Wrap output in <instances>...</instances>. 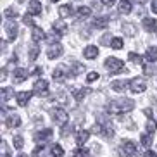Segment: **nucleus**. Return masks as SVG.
I'll return each instance as SVG.
<instances>
[{"label": "nucleus", "instance_id": "1", "mask_svg": "<svg viewBox=\"0 0 157 157\" xmlns=\"http://www.w3.org/2000/svg\"><path fill=\"white\" fill-rule=\"evenodd\" d=\"M135 109V102L131 98H116L107 104V111L111 114H124Z\"/></svg>", "mask_w": 157, "mask_h": 157}, {"label": "nucleus", "instance_id": "2", "mask_svg": "<svg viewBox=\"0 0 157 157\" xmlns=\"http://www.w3.org/2000/svg\"><path fill=\"white\" fill-rule=\"evenodd\" d=\"M93 131L98 135H102V136H105V138H112L114 136V129H112V126L107 123L105 119H100L97 123V124L93 126Z\"/></svg>", "mask_w": 157, "mask_h": 157}, {"label": "nucleus", "instance_id": "3", "mask_svg": "<svg viewBox=\"0 0 157 157\" xmlns=\"http://www.w3.org/2000/svg\"><path fill=\"white\" fill-rule=\"evenodd\" d=\"M104 66H105V69L111 74H117V73H121V71L124 69V62L119 60V59H116V57H107L105 62H104Z\"/></svg>", "mask_w": 157, "mask_h": 157}, {"label": "nucleus", "instance_id": "4", "mask_svg": "<svg viewBox=\"0 0 157 157\" xmlns=\"http://www.w3.org/2000/svg\"><path fill=\"white\" fill-rule=\"evenodd\" d=\"M119 150L124 157H133L135 154H136V143L131 142V140H124V142L121 143Z\"/></svg>", "mask_w": 157, "mask_h": 157}, {"label": "nucleus", "instance_id": "5", "mask_svg": "<svg viewBox=\"0 0 157 157\" xmlns=\"http://www.w3.org/2000/svg\"><path fill=\"white\" fill-rule=\"evenodd\" d=\"M67 112L64 111V109H60V107H56V109H52V119H54V123H57V124H66L67 123Z\"/></svg>", "mask_w": 157, "mask_h": 157}, {"label": "nucleus", "instance_id": "6", "mask_svg": "<svg viewBox=\"0 0 157 157\" xmlns=\"http://www.w3.org/2000/svg\"><path fill=\"white\" fill-rule=\"evenodd\" d=\"M129 90L133 93H142L147 90V83H145V79L143 78H133L129 81Z\"/></svg>", "mask_w": 157, "mask_h": 157}, {"label": "nucleus", "instance_id": "7", "mask_svg": "<svg viewBox=\"0 0 157 157\" xmlns=\"http://www.w3.org/2000/svg\"><path fill=\"white\" fill-rule=\"evenodd\" d=\"M52 135H54V131H52L50 128H45V129H42V131H36V133H35V142L36 143H45V142H48V140L52 138Z\"/></svg>", "mask_w": 157, "mask_h": 157}, {"label": "nucleus", "instance_id": "8", "mask_svg": "<svg viewBox=\"0 0 157 157\" xmlns=\"http://www.w3.org/2000/svg\"><path fill=\"white\" fill-rule=\"evenodd\" d=\"M47 92H48V83H47L45 79H38L36 83L33 85V93L38 95V97L47 95Z\"/></svg>", "mask_w": 157, "mask_h": 157}, {"label": "nucleus", "instance_id": "9", "mask_svg": "<svg viewBox=\"0 0 157 157\" xmlns=\"http://www.w3.org/2000/svg\"><path fill=\"white\" fill-rule=\"evenodd\" d=\"M62 45L60 43H54V45H50L48 47V50H47V57L48 59H57V57H60L62 56Z\"/></svg>", "mask_w": 157, "mask_h": 157}, {"label": "nucleus", "instance_id": "10", "mask_svg": "<svg viewBox=\"0 0 157 157\" xmlns=\"http://www.w3.org/2000/svg\"><path fill=\"white\" fill-rule=\"evenodd\" d=\"M66 71H67V69H66V66H59V67H56V69H54V76H52V78H54V81L62 83V81L66 79V76H69Z\"/></svg>", "mask_w": 157, "mask_h": 157}, {"label": "nucleus", "instance_id": "11", "mask_svg": "<svg viewBox=\"0 0 157 157\" xmlns=\"http://www.w3.org/2000/svg\"><path fill=\"white\" fill-rule=\"evenodd\" d=\"M5 31H7V35H9V40H14L16 36H17V24H16V21H7L5 23Z\"/></svg>", "mask_w": 157, "mask_h": 157}, {"label": "nucleus", "instance_id": "12", "mask_svg": "<svg viewBox=\"0 0 157 157\" xmlns=\"http://www.w3.org/2000/svg\"><path fill=\"white\" fill-rule=\"evenodd\" d=\"M45 33H43V29L42 28H38V26H33L31 28V40L35 43H40L42 40H45Z\"/></svg>", "mask_w": 157, "mask_h": 157}, {"label": "nucleus", "instance_id": "13", "mask_svg": "<svg viewBox=\"0 0 157 157\" xmlns=\"http://www.w3.org/2000/svg\"><path fill=\"white\" fill-rule=\"evenodd\" d=\"M142 24H143V28H145V31H148V33L157 31V19H154V17H145V19L142 21Z\"/></svg>", "mask_w": 157, "mask_h": 157}, {"label": "nucleus", "instance_id": "14", "mask_svg": "<svg viewBox=\"0 0 157 157\" xmlns=\"http://www.w3.org/2000/svg\"><path fill=\"white\" fill-rule=\"evenodd\" d=\"M28 14H31V16L42 14V4H40L38 0H29V4H28Z\"/></svg>", "mask_w": 157, "mask_h": 157}, {"label": "nucleus", "instance_id": "15", "mask_svg": "<svg viewBox=\"0 0 157 157\" xmlns=\"http://www.w3.org/2000/svg\"><path fill=\"white\" fill-rule=\"evenodd\" d=\"M31 95H33V92H19V93H16L17 104H19L21 107L28 105V102H29V98H31Z\"/></svg>", "mask_w": 157, "mask_h": 157}, {"label": "nucleus", "instance_id": "16", "mask_svg": "<svg viewBox=\"0 0 157 157\" xmlns=\"http://www.w3.org/2000/svg\"><path fill=\"white\" fill-rule=\"evenodd\" d=\"M88 138H90V131H86V129L76 131V143H78L79 147H83L85 143L88 142Z\"/></svg>", "mask_w": 157, "mask_h": 157}, {"label": "nucleus", "instance_id": "17", "mask_svg": "<svg viewBox=\"0 0 157 157\" xmlns=\"http://www.w3.org/2000/svg\"><path fill=\"white\" fill-rule=\"evenodd\" d=\"M29 73L26 69H23V67H17V69L14 71V83H23L24 79H28Z\"/></svg>", "mask_w": 157, "mask_h": 157}, {"label": "nucleus", "instance_id": "18", "mask_svg": "<svg viewBox=\"0 0 157 157\" xmlns=\"http://www.w3.org/2000/svg\"><path fill=\"white\" fill-rule=\"evenodd\" d=\"M83 56H85V59H95V57L98 56V48H97L95 45H88V47H85Z\"/></svg>", "mask_w": 157, "mask_h": 157}, {"label": "nucleus", "instance_id": "19", "mask_svg": "<svg viewBox=\"0 0 157 157\" xmlns=\"http://www.w3.org/2000/svg\"><path fill=\"white\" fill-rule=\"evenodd\" d=\"M71 93H73L74 100L81 102L85 97H86V93H88V88H73V90H71Z\"/></svg>", "mask_w": 157, "mask_h": 157}, {"label": "nucleus", "instance_id": "20", "mask_svg": "<svg viewBox=\"0 0 157 157\" xmlns=\"http://www.w3.org/2000/svg\"><path fill=\"white\" fill-rule=\"evenodd\" d=\"M117 12L119 14H129L131 12V2L129 0H121L119 2V7H117Z\"/></svg>", "mask_w": 157, "mask_h": 157}, {"label": "nucleus", "instance_id": "21", "mask_svg": "<svg viewBox=\"0 0 157 157\" xmlns=\"http://www.w3.org/2000/svg\"><path fill=\"white\" fill-rule=\"evenodd\" d=\"M5 123H7L9 128H17V126H21V117H19L17 114H10L9 117L5 119Z\"/></svg>", "mask_w": 157, "mask_h": 157}, {"label": "nucleus", "instance_id": "22", "mask_svg": "<svg viewBox=\"0 0 157 157\" xmlns=\"http://www.w3.org/2000/svg\"><path fill=\"white\" fill-rule=\"evenodd\" d=\"M52 29L60 33V35H66V33H67V24H66L64 21H56V23L52 24Z\"/></svg>", "mask_w": 157, "mask_h": 157}, {"label": "nucleus", "instance_id": "23", "mask_svg": "<svg viewBox=\"0 0 157 157\" xmlns=\"http://www.w3.org/2000/svg\"><path fill=\"white\" fill-rule=\"evenodd\" d=\"M12 95H14V90H12L10 86H4L2 90H0V98H2V102H4V104L9 100Z\"/></svg>", "mask_w": 157, "mask_h": 157}, {"label": "nucleus", "instance_id": "24", "mask_svg": "<svg viewBox=\"0 0 157 157\" xmlns=\"http://www.w3.org/2000/svg\"><path fill=\"white\" fill-rule=\"evenodd\" d=\"M73 14V5L71 4H64L59 7V16L60 17H69Z\"/></svg>", "mask_w": 157, "mask_h": 157}, {"label": "nucleus", "instance_id": "25", "mask_svg": "<svg viewBox=\"0 0 157 157\" xmlns=\"http://www.w3.org/2000/svg\"><path fill=\"white\" fill-rule=\"evenodd\" d=\"M128 86H129L128 81H112L111 83V88L114 90V92H124Z\"/></svg>", "mask_w": 157, "mask_h": 157}, {"label": "nucleus", "instance_id": "26", "mask_svg": "<svg viewBox=\"0 0 157 157\" xmlns=\"http://www.w3.org/2000/svg\"><path fill=\"white\" fill-rule=\"evenodd\" d=\"M107 26H109V17H97L93 21V28L102 29V28H107Z\"/></svg>", "mask_w": 157, "mask_h": 157}, {"label": "nucleus", "instance_id": "27", "mask_svg": "<svg viewBox=\"0 0 157 157\" xmlns=\"http://www.w3.org/2000/svg\"><path fill=\"white\" fill-rule=\"evenodd\" d=\"M145 59H147L148 62H154V60H157V47H150V48H147Z\"/></svg>", "mask_w": 157, "mask_h": 157}, {"label": "nucleus", "instance_id": "28", "mask_svg": "<svg viewBox=\"0 0 157 157\" xmlns=\"http://www.w3.org/2000/svg\"><path fill=\"white\" fill-rule=\"evenodd\" d=\"M143 73H145V76H154V74H155V67H154V64L152 62H143Z\"/></svg>", "mask_w": 157, "mask_h": 157}, {"label": "nucleus", "instance_id": "29", "mask_svg": "<svg viewBox=\"0 0 157 157\" xmlns=\"http://www.w3.org/2000/svg\"><path fill=\"white\" fill-rule=\"evenodd\" d=\"M92 14V10H90V7H79L78 12H76V17L81 21V19H86L88 16Z\"/></svg>", "mask_w": 157, "mask_h": 157}, {"label": "nucleus", "instance_id": "30", "mask_svg": "<svg viewBox=\"0 0 157 157\" xmlns=\"http://www.w3.org/2000/svg\"><path fill=\"white\" fill-rule=\"evenodd\" d=\"M62 36V35H60V33H57V31H54V29H52V33H48V36L45 38L47 42L50 43V45H54V43H57L59 42V38Z\"/></svg>", "mask_w": 157, "mask_h": 157}, {"label": "nucleus", "instance_id": "31", "mask_svg": "<svg viewBox=\"0 0 157 157\" xmlns=\"http://www.w3.org/2000/svg\"><path fill=\"white\" fill-rule=\"evenodd\" d=\"M152 136L154 135H150V133H143L142 136H140V142H142L143 147H150V145H152Z\"/></svg>", "mask_w": 157, "mask_h": 157}, {"label": "nucleus", "instance_id": "32", "mask_svg": "<svg viewBox=\"0 0 157 157\" xmlns=\"http://www.w3.org/2000/svg\"><path fill=\"white\" fill-rule=\"evenodd\" d=\"M62 155H64V148L60 147L59 143H56L52 147V157H62Z\"/></svg>", "mask_w": 157, "mask_h": 157}, {"label": "nucleus", "instance_id": "33", "mask_svg": "<svg viewBox=\"0 0 157 157\" xmlns=\"http://www.w3.org/2000/svg\"><path fill=\"white\" fill-rule=\"evenodd\" d=\"M123 31H124L126 35H129V36H135V35H136V28H135L133 24H124V26H123Z\"/></svg>", "mask_w": 157, "mask_h": 157}, {"label": "nucleus", "instance_id": "34", "mask_svg": "<svg viewBox=\"0 0 157 157\" xmlns=\"http://www.w3.org/2000/svg\"><path fill=\"white\" fill-rule=\"evenodd\" d=\"M111 47H112V48H116V50L123 48V38H119V36L112 38V40H111Z\"/></svg>", "mask_w": 157, "mask_h": 157}, {"label": "nucleus", "instance_id": "35", "mask_svg": "<svg viewBox=\"0 0 157 157\" xmlns=\"http://www.w3.org/2000/svg\"><path fill=\"white\" fill-rule=\"evenodd\" d=\"M38 54H40V48H38V45L35 43V45L29 48V60H36Z\"/></svg>", "mask_w": 157, "mask_h": 157}, {"label": "nucleus", "instance_id": "36", "mask_svg": "<svg viewBox=\"0 0 157 157\" xmlns=\"http://www.w3.org/2000/svg\"><path fill=\"white\" fill-rule=\"evenodd\" d=\"M128 59L131 60V62H135V64H143V59L138 56V54H135V52H129Z\"/></svg>", "mask_w": 157, "mask_h": 157}, {"label": "nucleus", "instance_id": "37", "mask_svg": "<svg viewBox=\"0 0 157 157\" xmlns=\"http://www.w3.org/2000/svg\"><path fill=\"white\" fill-rule=\"evenodd\" d=\"M73 155H74V157H88L90 154H88V150H86V148L79 147V148H76V150L73 152Z\"/></svg>", "mask_w": 157, "mask_h": 157}, {"label": "nucleus", "instance_id": "38", "mask_svg": "<svg viewBox=\"0 0 157 157\" xmlns=\"http://www.w3.org/2000/svg\"><path fill=\"white\" fill-rule=\"evenodd\" d=\"M14 147L17 148V150H21V148L24 147V140H23V136H14Z\"/></svg>", "mask_w": 157, "mask_h": 157}, {"label": "nucleus", "instance_id": "39", "mask_svg": "<svg viewBox=\"0 0 157 157\" xmlns=\"http://www.w3.org/2000/svg\"><path fill=\"white\" fill-rule=\"evenodd\" d=\"M155 129H157L155 121H154V119H148V121H147V131H148L150 135H154V131H155Z\"/></svg>", "mask_w": 157, "mask_h": 157}, {"label": "nucleus", "instance_id": "40", "mask_svg": "<svg viewBox=\"0 0 157 157\" xmlns=\"http://www.w3.org/2000/svg\"><path fill=\"white\" fill-rule=\"evenodd\" d=\"M83 71H85V66H81V64H73V71H69V73L76 76V74L83 73Z\"/></svg>", "mask_w": 157, "mask_h": 157}, {"label": "nucleus", "instance_id": "41", "mask_svg": "<svg viewBox=\"0 0 157 157\" xmlns=\"http://www.w3.org/2000/svg\"><path fill=\"white\" fill-rule=\"evenodd\" d=\"M23 23L26 24V26H35V23H33V19H31V14H26V16H23Z\"/></svg>", "mask_w": 157, "mask_h": 157}, {"label": "nucleus", "instance_id": "42", "mask_svg": "<svg viewBox=\"0 0 157 157\" xmlns=\"http://www.w3.org/2000/svg\"><path fill=\"white\" fill-rule=\"evenodd\" d=\"M5 17H17V10L16 9H5Z\"/></svg>", "mask_w": 157, "mask_h": 157}, {"label": "nucleus", "instance_id": "43", "mask_svg": "<svg viewBox=\"0 0 157 157\" xmlns=\"http://www.w3.org/2000/svg\"><path fill=\"white\" fill-rule=\"evenodd\" d=\"M43 148H45V145H43V143H42V145H38V147L35 148V150H33L31 155H33V157H40V154L43 152Z\"/></svg>", "mask_w": 157, "mask_h": 157}, {"label": "nucleus", "instance_id": "44", "mask_svg": "<svg viewBox=\"0 0 157 157\" xmlns=\"http://www.w3.org/2000/svg\"><path fill=\"white\" fill-rule=\"evenodd\" d=\"M69 133H71V124H67V123L62 124V131H60V135H62V136H67Z\"/></svg>", "mask_w": 157, "mask_h": 157}, {"label": "nucleus", "instance_id": "45", "mask_svg": "<svg viewBox=\"0 0 157 157\" xmlns=\"http://www.w3.org/2000/svg\"><path fill=\"white\" fill-rule=\"evenodd\" d=\"M95 79H98V73H95V71H93V73H90L86 76V81L88 83H92V81H95Z\"/></svg>", "mask_w": 157, "mask_h": 157}, {"label": "nucleus", "instance_id": "46", "mask_svg": "<svg viewBox=\"0 0 157 157\" xmlns=\"http://www.w3.org/2000/svg\"><path fill=\"white\" fill-rule=\"evenodd\" d=\"M2 152H4V157H10L9 148H7V143H5V142H2Z\"/></svg>", "mask_w": 157, "mask_h": 157}, {"label": "nucleus", "instance_id": "47", "mask_svg": "<svg viewBox=\"0 0 157 157\" xmlns=\"http://www.w3.org/2000/svg\"><path fill=\"white\" fill-rule=\"evenodd\" d=\"M143 157H157V155H155V152H154V150H147Z\"/></svg>", "mask_w": 157, "mask_h": 157}, {"label": "nucleus", "instance_id": "48", "mask_svg": "<svg viewBox=\"0 0 157 157\" xmlns=\"http://www.w3.org/2000/svg\"><path fill=\"white\" fill-rule=\"evenodd\" d=\"M150 9H152V12L157 14V0H152V7H150Z\"/></svg>", "mask_w": 157, "mask_h": 157}, {"label": "nucleus", "instance_id": "49", "mask_svg": "<svg viewBox=\"0 0 157 157\" xmlns=\"http://www.w3.org/2000/svg\"><path fill=\"white\" fill-rule=\"evenodd\" d=\"M100 2H102L104 5H112V4L116 2V0H100Z\"/></svg>", "mask_w": 157, "mask_h": 157}, {"label": "nucleus", "instance_id": "50", "mask_svg": "<svg viewBox=\"0 0 157 157\" xmlns=\"http://www.w3.org/2000/svg\"><path fill=\"white\" fill-rule=\"evenodd\" d=\"M143 114H145V116H148V117H150V116H152V109H145V111H143Z\"/></svg>", "mask_w": 157, "mask_h": 157}, {"label": "nucleus", "instance_id": "51", "mask_svg": "<svg viewBox=\"0 0 157 157\" xmlns=\"http://www.w3.org/2000/svg\"><path fill=\"white\" fill-rule=\"evenodd\" d=\"M135 4H140V5H143V4H147L148 0H133Z\"/></svg>", "mask_w": 157, "mask_h": 157}, {"label": "nucleus", "instance_id": "52", "mask_svg": "<svg viewBox=\"0 0 157 157\" xmlns=\"http://www.w3.org/2000/svg\"><path fill=\"white\" fill-rule=\"evenodd\" d=\"M17 157H28V155H24V154H19V155Z\"/></svg>", "mask_w": 157, "mask_h": 157}, {"label": "nucleus", "instance_id": "53", "mask_svg": "<svg viewBox=\"0 0 157 157\" xmlns=\"http://www.w3.org/2000/svg\"><path fill=\"white\" fill-rule=\"evenodd\" d=\"M50 2H59V0H50Z\"/></svg>", "mask_w": 157, "mask_h": 157}]
</instances>
